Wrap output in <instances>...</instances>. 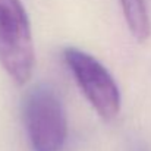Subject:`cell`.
<instances>
[{"label":"cell","instance_id":"obj_2","mask_svg":"<svg viewBox=\"0 0 151 151\" xmlns=\"http://www.w3.org/2000/svg\"><path fill=\"white\" fill-rule=\"evenodd\" d=\"M24 120L34 151H62L68 122L62 100L47 85L34 87L24 104Z\"/></svg>","mask_w":151,"mask_h":151},{"label":"cell","instance_id":"obj_3","mask_svg":"<svg viewBox=\"0 0 151 151\" xmlns=\"http://www.w3.org/2000/svg\"><path fill=\"white\" fill-rule=\"evenodd\" d=\"M63 54L75 81L99 116L104 120L114 119L120 111V91L110 72L94 56L76 47H68Z\"/></svg>","mask_w":151,"mask_h":151},{"label":"cell","instance_id":"obj_4","mask_svg":"<svg viewBox=\"0 0 151 151\" xmlns=\"http://www.w3.org/2000/svg\"><path fill=\"white\" fill-rule=\"evenodd\" d=\"M126 25L138 41L148 40L151 34V21L145 0H119Z\"/></svg>","mask_w":151,"mask_h":151},{"label":"cell","instance_id":"obj_1","mask_svg":"<svg viewBox=\"0 0 151 151\" xmlns=\"http://www.w3.org/2000/svg\"><path fill=\"white\" fill-rule=\"evenodd\" d=\"M0 65L16 84H25L35 65L31 25L21 0H0Z\"/></svg>","mask_w":151,"mask_h":151}]
</instances>
